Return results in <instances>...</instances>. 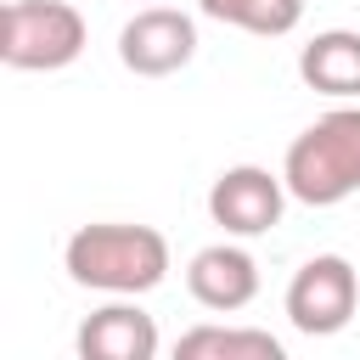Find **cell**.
Wrapping results in <instances>:
<instances>
[{"mask_svg": "<svg viewBox=\"0 0 360 360\" xmlns=\"http://www.w3.org/2000/svg\"><path fill=\"white\" fill-rule=\"evenodd\" d=\"M186 287H191V298H197L202 309L236 315V309H248V304L259 298V259H253L248 248H236V242H208V248L191 253Z\"/></svg>", "mask_w": 360, "mask_h": 360, "instance_id": "cell-7", "label": "cell"}, {"mask_svg": "<svg viewBox=\"0 0 360 360\" xmlns=\"http://www.w3.org/2000/svg\"><path fill=\"white\" fill-rule=\"evenodd\" d=\"M197 56V22L174 6H141L118 28V62L141 79H169Z\"/></svg>", "mask_w": 360, "mask_h": 360, "instance_id": "cell-6", "label": "cell"}, {"mask_svg": "<svg viewBox=\"0 0 360 360\" xmlns=\"http://www.w3.org/2000/svg\"><path fill=\"white\" fill-rule=\"evenodd\" d=\"M197 11L259 39H281L304 22V0H197Z\"/></svg>", "mask_w": 360, "mask_h": 360, "instance_id": "cell-11", "label": "cell"}, {"mask_svg": "<svg viewBox=\"0 0 360 360\" xmlns=\"http://www.w3.org/2000/svg\"><path fill=\"white\" fill-rule=\"evenodd\" d=\"M281 338L259 326H191L174 338V360H281Z\"/></svg>", "mask_w": 360, "mask_h": 360, "instance_id": "cell-10", "label": "cell"}, {"mask_svg": "<svg viewBox=\"0 0 360 360\" xmlns=\"http://www.w3.org/2000/svg\"><path fill=\"white\" fill-rule=\"evenodd\" d=\"M360 309V270L343 253H315L287 281V321L304 338H338Z\"/></svg>", "mask_w": 360, "mask_h": 360, "instance_id": "cell-4", "label": "cell"}, {"mask_svg": "<svg viewBox=\"0 0 360 360\" xmlns=\"http://www.w3.org/2000/svg\"><path fill=\"white\" fill-rule=\"evenodd\" d=\"M73 349H79V360H152L158 354V321L135 298H112L79 321Z\"/></svg>", "mask_w": 360, "mask_h": 360, "instance_id": "cell-8", "label": "cell"}, {"mask_svg": "<svg viewBox=\"0 0 360 360\" xmlns=\"http://www.w3.org/2000/svg\"><path fill=\"white\" fill-rule=\"evenodd\" d=\"M62 270L73 287L107 292V298H141L152 287H163L169 276V242L152 225H129V219H96L79 225L62 248Z\"/></svg>", "mask_w": 360, "mask_h": 360, "instance_id": "cell-1", "label": "cell"}, {"mask_svg": "<svg viewBox=\"0 0 360 360\" xmlns=\"http://www.w3.org/2000/svg\"><path fill=\"white\" fill-rule=\"evenodd\" d=\"M281 180L304 208H338L360 191V107H332L309 129L292 135L281 158Z\"/></svg>", "mask_w": 360, "mask_h": 360, "instance_id": "cell-2", "label": "cell"}, {"mask_svg": "<svg viewBox=\"0 0 360 360\" xmlns=\"http://www.w3.org/2000/svg\"><path fill=\"white\" fill-rule=\"evenodd\" d=\"M90 45V22L68 0H11L0 11V62L17 73L73 68Z\"/></svg>", "mask_w": 360, "mask_h": 360, "instance_id": "cell-3", "label": "cell"}, {"mask_svg": "<svg viewBox=\"0 0 360 360\" xmlns=\"http://www.w3.org/2000/svg\"><path fill=\"white\" fill-rule=\"evenodd\" d=\"M298 79L332 101L360 96V34L354 28H326L298 51Z\"/></svg>", "mask_w": 360, "mask_h": 360, "instance_id": "cell-9", "label": "cell"}, {"mask_svg": "<svg viewBox=\"0 0 360 360\" xmlns=\"http://www.w3.org/2000/svg\"><path fill=\"white\" fill-rule=\"evenodd\" d=\"M287 180L259 169V163H236V169H219V180L208 186V219L225 231V236H264L281 225V208H287Z\"/></svg>", "mask_w": 360, "mask_h": 360, "instance_id": "cell-5", "label": "cell"}]
</instances>
